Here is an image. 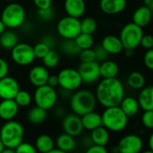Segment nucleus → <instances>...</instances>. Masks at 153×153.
I'll list each match as a JSON object with an SVG mask.
<instances>
[{
  "instance_id": "obj_1",
  "label": "nucleus",
  "mask_w": 153,
  "mask_h": 153,
  "mask_svg": "<svg viewBox=\"0 0 153 153\" xmlns=\"http://www.w3.org/2000/svg\"><path fill=\"white\" fill-rule=\"evenodd\" d=\"M97 102L104 107L119 105L124 97V88L117 79H103L97 85L96 90Z\"/></svg>"
},
{
  "instance_id": "obj_2",
  "label": "nucleus",
  "mask_w": 153,
  "mask_h": 153,
  "mask_svg": "<svg viewBox=\"0 0 153 153\" xmlns=\"http://www.w3.org/2000/svg\"><path fill=\"white\" fill-rule=\"evenodd\" d=\"M96 95L87 89H81L73 94L70 98V108L74 114L82 116L95 110L97 106Z\"/></svg>"
},
{
  "instance_id": "obj_3",
  "label": "nucleus",
  "mask_w": 153,
  "mask_h": 153,
  "mask_svg": "<svg viewBox=\"0 0 153 153\" xmlns=\"http://www.w3.org/2000/svg\"><path fill=\"white\" fill-rule=\"evenodd\" d=\"M25 130L23 125L16 121H7L0 128V139L5 148L16 149L24 140Z\"/></svg>"
},
{
  "instance_id": "obj_4",
  "label": "nucleus",
  "mask_w": 153,
  "mask_h": 153,
  "mask_svg": "<svg viewBox=\"0 0 153 153\" xmlns=\"http://www.w3.org/2000/svg\"><path fill=\"white\" fill-rule=\"evenodd\" d=\"M101 116L102 125L111 131H122L126 128L128 123V116L119 105L106 107Z\"/></svg>"
},
{
  "instance_id": "obj_5",
  "label": "nucleus",
  "mask_w": 153,
  "mask_h": 153,
  "mask_svg": "<svg viewBox=\"0 0 153 153\" xmlns=\"http://www.w3.org/2000/svg\"><path fill=\"white\" fill-rule=\"evenodd\" d=\"M25 17L26 14L24 7L18 3L11 2L3 9L0 19L7 28L16 29L24 25Z\"/></svg>"
},
{
  "instance_id": "obj_6",
  "label": "nucleus",
  "mask_w": 153,
  "mask_h": 153,
  "mask_svg": "<svg viewBox=\"0 0 153 153\" xmlns=\"http://www.w3.org/2000/svg\"><path fill=\"white\" fill-rule=\"evenodd\" d=\"M143 34L142 28L131 22L122 28L119 38L124 50H135L140 46Z\"/></svg>"
},
{
  "instance_id": "obj_7",
  "label": "nucleus",
  "mask_w": 153,
  "mask_h": 153,
  "mask_svg": "<svg viewBox=\"0 0 153 153\" xmlns=\"http://www.w3.org/2000/svg\"><path fill=\"white\" fill-rule=\"evenodd\" d=\"M33 100L37 106L48 111L56 105L58 94L54 88L46 84L36 88L33 94Z\"/></svg>"
},
{
  "instance_id": "obj_8",
  "label": "nucleus",
  "mask_w": 153,
  "mask_h": 153,
  "mask_svg": "<svg viewBox=\"0 0 153 153\" xmlns=\"http://www.w3.org/2000/svg\"><path fill=\"white\" fill-rule=\"evenodd\" d=\"M59 86L66 91L78 90L82 85V79L78 69L66 68L58 74Z\"/></svg>"
},
{
  "instance_id": "obj_9",
  "label": "nucleus",
  "mask_w": 153,
  "mask_h": 153,
  "mask_svg": "<svg viewBox=\"0 0 153 153\" xmlns=\"http://www.w3.org/2000/svg\"><path fill=\"white\" fill-rule=\"evenodd\" d=\"M57 32L64 40H74L80 33V21L79 18L66 16L57 25Z\"/></svg>"
},
{
  "instance_id": "obj_10",
  "label": "nucleus",
  "mask_w": 153,
  "mask_h": 153,
  "mask_svg": "<svg viewBox=\"0 0 153 153\" xmlns=\"http://www.w3.org/2000/svg\"><path fill=\"white\" fill-rule=\"evenodd\" d=\"M11 58L13 61L19 66L31 65L36 59L33 47L25 42H18L11 50Z\"/></svg>"
},
{
  "instance_id": "obj_11",
  "label": "nucleus",
  "mask_w": 153,
  "mask_h": 153,
  "mask_svg": "<svg viewBox=\"0 0 153 153\" xmlns=\"http://www.w3.org/2000/svg\"><path fill=\"white\" fill-rule=\"evenodd\" d=\"M116 147L118 153H140L143 140L139 135L127 134L120 140Z\"/></svg>"
},
{
  "instance_id": "obj_12",
  "label": "nucleus",
  "mask_w": 153,
  "mask_h": 153,
  "mask_svg": "<svg viewBox=\"0 0 153 153\" xmlns=\"http://www.w3.org/2000/svg\"><path fill=\"white\" fill-rule=\"evenodd\" d=\"M99 65L100 64L97 60L91 62H82L79 65L78 71L83 83L92 84L98 80L100 78Z\"/></svg>"
},
{
  "instance_id": "obj_13",
  "label": "nucleus",
  "mask_w": 153,
  "mask_h": 153,
  "mask_svg": "<svg viewBox=\"0 0 153 153\" xmlns=\"http://www.w3.org/2000/svg\"><path fill=\"white\" fill-rule=\"evenodd\" d=\"M19 90V83L13 76H6L0 79V98L2 100L14 99Z\"/></svg>"
},
{
  "instance_id": "obj_14",
  "label": "nucleus",
  "mask_w": 153,
  "mask_h": 153,
  "mask_svg": "<svg viewBox=\"0 0 153 153\" xmlns=\"http://www.w3.org/2000/svg\"><path fill=\"white\" fill-rule=\"evenodd\" d=\"M62 129L65 133H68L73 137L79 136L84 130L81 116L76 114L67 115L62 121Z\"/></svg>"
},
{
  "instance_id": "obj_15",
  "label": "nucleus",
  "mask_w": 153,
  "mask_h": 153,
  "mask_svg": "<svg viewBox=\"0 0 153 153\" xmlns=\"http://www.w3.org/2000/svg\"><path fill=\"white\" fill-rule=\"evenodd\" d=\"M49 71L44 66H35L29 71V81L33 86L38 88L47 84L49 79Z\"/></svg>"
},
{
  "instance_id": "obj_16",
  "label": "nucleus",
  "mask_w": 153,
  "mask_h": 153,
  "mask_svg": "<svg viewBox=\"0 0 153 153\" xmlns=\"http://www.w3.org/2000/svg\"><path fill=\"white\" fill-rule=\"evenodd\" d=\"M86 2L85 0H65L64 10L67 16L80 18L86 12Z\"/></svg>"
},
{
  "instance_id": "obj_17",
  "label": "nucleus",
  "mask_w": 153,
  "mask_h": 153,
  "mask_svg": "<svg viewBox=\"0 0 153 153\" xmlns=\"http://www.w3.org/2000/svg\"><path fill=\"white\" fill-rule=\"evenodd\" d=\"M127 5V0H100V9L106 15H117L122 13Z\"/></svg>"
},
{
  "instance_id": "obj_18",
  "label": "nucleus",
  "mask_w": 153,
  "mask_h": 153,
  "mask_svg": "<svg viewBox=\"0 0 153 153\" xmlns=\"http://www.w3.org/2000/svg\"><path fill=\"white\" fill-rule=\"evenodd\" d=\"M19 106L14 99H3L0 102V119L13 120L18 114Z\"/></svg>"
},
{
  "instance_id": "obj_19",
  "label": "nucleus",
  "mask_w": 153,
  "mask_h": 153,
  "mask_svg": "<svg viewBox=\"0 0 153 153\" xmlns=\"http://www.w3.org/2000/svg\"><path fill=\"white\" fill-rule=\"evenodd\" d=\"M152 19V12L147 6L138 7L132 14V23L143 28L149 25Z\"/></svg>"
},
{
  "instance_id": "obj_20",
  "label": "nucleus",
  "mask_w": 153,
  "mask_h": 153,
  "mask_svg": "<svg viewBox=\"0 0 153 153\" xmlns=\"http://www.w3.org/2000/svg\"><path fill=\"white\" fill-rule=\"evenodd\" d=\"M101 46L108 54H118L124 50L120 38L113 34H109L104 37Z\"/></svg>"
},
{
  "instance_id": "obj_21",
  "label": "nucleus",
  "mask_w": 153,
  "mask_h": 153,
  "mask_svg": "<svg viewBox=\"0 0 153 153\" xmlns=\"http://www.w3.org/2000/svg\"><path fill=\"white\" fill-rule=\"evenodd\" d=\"M140 107L143 111L153 110V86H149L141 88L138 97Z\"/></svg>"
},
{
  "instance_id": "obj_22",
  "label": "nucleus",
  "mask_w": 153,
  "mask_h": 153,
  "mask_svg": "<svg viewBox=\"0 0 153 153\" xmlns=\"http://www.w3.org/2000/svg\"><path fill=\"white\" fill-rule=\"evenodd\" d=\"M83 128L88 131H92L102 125V116L98 113L92 111L81 116Z\"/></svg>"
},
{
  "instance_id": "obj_23",
  "label": "nucleus",
  "mask_w": 153,
  "mask_h": 153,
  "mask_svg": "<svg viewBox=\"0 0 153 153\" xmlns=\"http://www.w3.org/2000/svg\"><path fill=\"white\" fill-rule=\"evenodd\" d=\"M119 106L121 107L123 112L128 117H131V116L136 115L139 113V110L140 108L139 102H138V99H136L132 97H123V99L120 103Z\"/></svg>"
},
{
  "instance_id": "obj_24",
  "label": "nucleus",
  "mask_w": 153,
  "mask_h": 153,
  "mask_svg": "<svg viewBox=\"0 0 153 153\" xmlns=\"http://www.w3.org/2000/svg\"><path fill=\"white\" fill-rule=\"evenodd\" d=\"M100 76L103 79H113L116 78L119 73V67L116 62L113 60H104L99 65Z\"/></svg>"
},
{
  "instance_id": "obj_25",
  "label": "nucleus",
  "mask_w": 153,
  "mask_h": 153,
  "mask_svg": "<svg viewBox=\"0 0 153 153\" xmlns=\"http://www.w3.org/2000/svg\"><path fill=\"white\" fill-rule=\"evenodd\" d=\"M91 140L95 145L106 146L109 141V131L103 125L91 131Z\"/></svg>"
},
{
  "instance_id": "obj_26",
  "label": "nucleus",
  "mask_w": 153,
  "mask_h": 153,
  "mask_svg": "<svg viewBox=\"0 0 153 153\" xmlns=\"http://www.w3.org/2000/svg\"><path fill=\"white\" fill-rule=\"evenodd\" d=\"M37 151L41 153H47L55 147L54 140L48 134H41L35 140L34 144Z\"/></svg>"
},
{
  "instance_id": "obj_27",
  "label": "nucleus",
  "mask_w": 153,
  "mask_h": 153,
  "mask_svg": "<svg viewBox=\"0 0 153 153\" xmlns=\"http://www.w3.org/2000/svg\"><path fill=\"white\" fill-rule=\"evenodd\" d=\"M55 145L57 146L58 149L64 150L66 152H69L75 149L76 141H75V139L73 136L64 132L57 137Z\"/></svg>"
},
{
  "instance_id": "obj_28",
  "label": "nucleus",
  "mask_w": 153,
  "mask_h": 153,
  "mask_svg": "<svg viewBox=\"0 0 153 153\" xmlns=\"http://www.w3.org/2000/svg\"><path fill=\"white\" fill-rule=\"evenodd\" d=\"M47 118V111L35 105L31 108L27 114V120L33 124H40Z\"/></svg>"
},
{
  "instance_id": "obj_29",
  "label": "nucleus",
  "mask_w": 153,
  "mask_h": 153,
  "mask_svg": "<svg viewBox=\"0 0 153 153\" xmlns=\"http://www.w3.org/2000/svg\"><path fill=\"white\" fill-rule=\"evenodd\" d=\"M18 43V37L13 31H5L0 35V46L6 50H12Z\"/></svg>"
},
{
  "instance_id": "obj_30",
  "label": "nucleus",
  "mask_w": 153,
  "mask_h": 153,
  "mask_svg": "<svg viewBox=\"0 0 153 153\" xmlns=\"http://www.w3.org/2000/svg\"><path fill=\"white\" fill-rule=\"evenodd\" d=\"M127 82L132 89H141L145 86V78L140 72L132 71L128 76Z\"/></svg>"
},
{
  "instance_id": "obj_31",
  "label": "nucleus",
  "mask_w": 153,
  "mask_h": 153,
  "mask_svg": "<svg viewBox=\"0 0 153 153\" xmlns=\"http://www.w3.org/2000/svg\"><path fill=\"white\" fill-rule=\"evenodd\" d=\"M76 44L80 50L90 49L94 45V37L93 34L80 33L78 36L74 39Z\"/></svg>"
},
{
  "instance_id": "obj_32",
  "label": "nucleus",
  "mask_w": 153,
  "mask_h": 153,
  "mask_svg": "<svg viewBox=\"0 0 153 153\" xmlns=\"http://www.w3.org/2000/svg\"><path fill=\"white\" fill-rule=\"evenodd\" d=\"M43 66L47 68H54L59 63V55L54 50H50L49 52L42 59Z\"/></svg>"
},
{
  "instance_id": "obj_33",
  "label": "nucleus",
  "mask_w": 153,
  "mask_h": 153,
  "mask_svg": "<svg viewBox=\"0 0 153 153\" xmlns=\"http://www.w3.org/2000/svg\"><path fill=\"white\" fill-rule=\"evenodd\" d=\"M61 51L68 56L79 55L80 49L76 44L74 40H65L61 44Z\"/></svg>"
},
{
  "instance_id": "obj_34",
  "label": "nucleus",
  "mask_w": 153,
  "mask_h": 153,
  "mask_svg": "<svg viewBox=\"0 0 153 153\" xmlns=\"http://www.w3.org/2000/svg\"><path fill=\"white\" fill-rule=\"evenodd\" d=\"M97 28V21L92 17H86L80 21V30L81 33L93 34Z\"/></svg>"
},
{
  "instance_id": "obj_35",
  "label": "nucleus",
  "mask_w": 153,
  "mask_h": 153,
  "mask_svg": "<svg viewBox=\"0 0 153 153\" xmlns=\"http://www.w3.org/2000/svg\"><path fill=\"white\" fill-rule=\"evenodd\" d=\"M14 100L18 105L19 107H26L32 102V97L29 92L25 90H19L15 97Z\"/></svg>"
},
{
  "instance_id": "obj_36",
  "label": "nucleus",
  "mask_w": 153,
  "mask_h": 153,
  "mask_svg": "<svg viewBox=\"0 0 153 153\" xmlns=\"http://www.w3.org/2000/svg\"><path fill=\"white\" fill-rule=\"evenodd\" d=\"M50 50H51V48L42 42H40L33 46V51H34L35 58L41 59L49 52Z\"/></svg>"
},
{
  "instance_id": "obj_37",
  "label": "nucleus",
  "mask_w": 153,
  "mask_h": 153,
  "mask_svg": "<svg viewBox=\"0 0 153 153\" xmlns=\"http://www.w3.org/2000/svg\"><path fill=\"white\" fill-rule=\"evenodd\" d=\"M79 56V59H80L81 62H91V61L97 60L95 51L92 48L86 49V50H81Z\"/></svg>"
},
{
  "instance_id": "obj_38",
  "label": "nucleus",
  "mask_w": 153,
  "mask_h": 153,
  "mask_svg": "<svg viewBox=\"0 0 153 153\" xmlns=\"http://www.w3.org/2000/svg\"><path fill=\"white\" fill-rule=\"evenodd\" d=\"M16 153H37V149L35 146L28 143V142H21L16 149Z\"/></svg>"
},
{
  "instance_id": "obj_39",
  "label": "nucleus",
  "mask_w": 153,
  "mask_h": 153,
  "mask_svg": "<svg viewBox=\"0 0 153 153\" xmlns=\"http://www.w3.org/2000/svg\"><path fill=\"white\" fill-rule=\"evenodd\" d=\"M141 123L147 129H153V110L144 111L141 116Z\"/></svg>"
},
{
  "instance_id": "obj_40",
  "label": "nucleus",
  "mask_w": 153,
  "mask_h": 153,
  "mask_svg": "<svg viewBox=\"0 0 153 153\" xmlns=\"http://www.w3.org/2000/svg\"><path fill=\"white\" fill-rule=\"evenodd\" d=\"M38 15L41 20L44 22H49L54 17V11L51 7L46 9H38Z\"/></svg>"
},
{
  "instance_id": "obj_41",
  "label": "nucleus",
  "mask_w": 153,
  "mask_h": 153,
  "mask_svg": "<svg viewBox=\"0 0 153 153\" xmlns=\"http://www.w3.org/2000/svg\"><path fill=\"white\" fill-rule=\"evenodd\" d=\"M143 61L147 68L153 70V48L147 50V51L144 54Z\"/></svg>"
},
{
  "instance_id": "obj_42",
  "label": "nucleus",
  "mask_w": 153,
  "mask_h": 153,
  "mask_svg": "<svg viewBox=\"0 0 153 153\" xmlns=\"http://www.w3.org/2000/svg\"><path fill=\"white\" fill-rule=\"evenodd\" d=\"M140 45H141L146 50L152 49L153 48V35H151V34H143Z\"/></svg>"
},
{
  "instance_id": "obj_43",
  "label": "nucleus",
  "mask_w": 153,
  "mask_h": 153,
  "mask_svg": "<svg viewBox=\"0 0 153 153\" xmlns=\"http://www.w3.org/2000/svg\"><path fill=\"white\" fill-rule=\"evenodd\" d=\"M8 72H9V65L7 61L3 58H0V79L7 76Z\"/></svg>"
},
{
  "instance_id": "obj_44",
  "label": "nucleus",
  "mask_w": 153,
  "mask_h": 153,
  "mask_svg": "<svg viewBox=\"0 0 153 153\" xmlns=\"http://www.w3.org/2000/svg\"><path fill=\"white\" fill-rule=\"evenodd\" d=\"M95 53H96V59L97 60H100V61H104L106 59L107 56H108V53L105 51V50L100 45L98 47H97L95 50Z\"/></svg>"
},
{
  "instance_id": "obj_45",
  "label": "nucleus",
  "mask_w": 153,
  "mask_h": 153,
  "mask_svg": "<svg viewBox=\"0 0 153 153\" xmlns=\"http://www.w3.org/2000/svg\"><path fill=\"white\" fill-rule=\"evenodd\" d=\"M34 6L38 9H46L51 7L52 0H33Z\"/></svg>"
},
{
  "instance_id": "obj_46",
  "label": "nucleus",
  "mask_w": 153,
  "mask_h": 153,
  "mask_svg": "<svg viewBox=\"0 0 153 153\" xmlns=\"http://www.w3.org/2000/svg\"><path fill=\"white\" fill-rule=\"evenodd\" d=\"M85 153H108L107 149L105 146H98V145H93L89 147Z\"/></svg>"
},
{
  "instance_id": "obj_47",
  "label": "nucleus",
  "mask_w": 153,
  "mask_h": 153,
  "mask_svg": "<svg viewBox=\"0 0 153 153\" xmlns=\"http://www.w3.org/2000/svg\"><path fill=\"white\" fill-rule=\"evenodd\" d=\"M47 85L52 87V88H57L59 86V79H58V76H55V75H50L49 76V79H48V81H47Z\"/></svg>"
},
{
  "instance_id": "obj_48",
  "label": "nucleus",
  "mask_w": 153,
  "mask_h": 153,
  "mask_svg": "<svg viewBox=\"0 0 153 153\" xmlns=\"http://www.w3.org/2000/svg\"><path fill=\"white\" fill-rule=\"evenodd\" d=\"M41 42H44L45 44H47L51 49V47H53L54 44H55V40H54V38H53V36H51V35H45V36H43V38L42 39Z\"/></svg>"
},
{
  "instance_id": "obj_49",
  "label": "nucleus",
  "mask_w": 153,
  "mask_h": 153,
  "mask_svg": "<svg viewBox=\"0 0 153 153\" xmlns=\"http://www.w3.org/2000/svg\"><path fill=\"white\" fill-rule=\"evenodd\" d=\"M149 149H151L153 151V132L150 134V136L149 138Z\"/></svg>"
},
{
  "instance_id": "obj_50",
  "label": "nucleus",
  "mask_w": 153,
  "mask_h": 153,
  "mask_svg": "<svg viewBox=\"0 0 153 153\" xmlns=\"http://www.w3.org/2000/svg\"><path fill=\"white\" fill-rule=\"evenodd\" d=\"M6 29H7L6 25H4V23L2 22V20L0 19V35H1L6 31Z\"/></svg>"
},
{
  "instance_id": "obj_51",
  "label": "nucleus",
  "mask_w": 153,
  "mask_h": 153,
  "mask_svg": "<svg viewBox=\"0 0 153 153\" xmlns=\"http://www.w3.org/2000/svg\"><path fill=\"white\" fill-rule=\"evenodd\" d=\"M47 153H68V152H66V151H64V150H61V149H52L51 150H50L49 152H47Z\"/></svg>"
},
{
  "instance_id": "obj_52",
  "label": "nucleus",
  "mask_w": 153,
  "mask_h": 153,
  "mask_svg": "<svg viewBox=\"0 0 153 153\" xmlns=\"http://www.w3.org/2000/svg\"><path fill=\"white\" fill-rule=\"evenodd\" d=\"M1 153H16L15 149H10V148H5Z\"/></svg>"
},
{
  "instance_id": "obj_53",
  "label": "nucleus",
  "mask_w": 153,
  "mask_h": 153,
  "mask_svg": "<svg viewBox=\"0 0 153 153\" xmlns=\"http://www.w3.org/2000/svg\"><path fill=\"white\" fill-rule=\"evenodd\" d=\"M125 51V55L127 56V57H131V56H132V54H133V51H134V50H124Z\"/></svg>"
},
{
  "instance_id": "obj_54",
  "label": "nucleus",
  "mask_w": 153,
  "mask_h": 153,
  "mask_svg": "<svg viewBox=\"0 0 153 153\" xmlns=\"http://www.w3.org/2000/svg\"><path fill=\"white\" fill-rule=\"evenodd\" d=\"M5 149V146H4V144H3V142H2V140H1V139H0V153L2 152V150Z\"/></svg>"
},
{
  "instance_id": "obj_55",
  "label": "nucleus",
  "mask_w": 153,
  "mask_h": 153,
  "mask_svg": "<svg viewBox=\"0 0 153 153\" xmlns=\"http://www.w3.org/2000/svg\"><path fill=\"white\" fill-rule=\"evenodd\" d=\"M141 153H153V151L151 149H149V150H145V151H143Z\"/></svg>"
},
{
  "instance_id": "obj_56",
  "label": "nucleus",
  "mask_w": 153,
  "mask_h": 153,
  "mask_svg": "<svg viewBox=\"0 0 153 153\" xmlns=\"http://www.w3.org/2000/svg\"><path fill=\"white\" fill-rule=\"evenodd\" d=\"M5 1H9V2H13V1H15V0H5Z\"/></svg>"
}]
</instances>
